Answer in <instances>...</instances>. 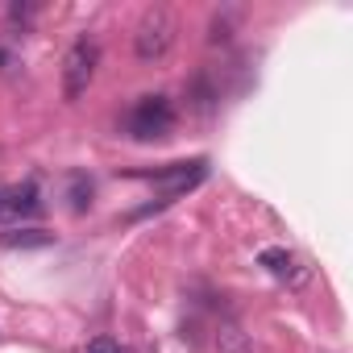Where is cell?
Wrapping results in <instances>:
<instances>
[{
  "label": "cell",
  "instance_id": "cell-1",
  "mask_svg": "<svg viewBox=\"0 0 353 353\" xmlns=\"http://www.w3.org/2000/svg\"><path fill=\"white\" fill-rule=\"evenodd\" d=\"M125 129H129V137H137V141H158V137H166V133L174 129V104H170L166 96H141V100L129 108Z\"/></svg>",
  "mask_w": 353,
  "mask_h": 353
},
{
  "label": "cell",
  "instance_id": "cell-9",
  "mask_svg": "<svg viewBox=\"0 0 353 353\" xmlns=\"http://www.w3.org/2000/svg\"><path fill=\"white\" fill-rule=\"evenodd\" d=\"M83 353H129L121 341H112V336H96V341H88V349Z\"/></svg>",
  "mask_w": 353,
  "mask_h": 353
},
{
  "label": "cell",
  "instance_id": "cell-6",
  "mask_svg": "<svg viewBox=\"0 0 353 353\" xmlns=\"http://www.w3.org/2000/svg\"><path fill=\"white\" fill-rule=\"evenodd\" d=\"M54 245V233L46 229H9L0 233V250H46Z\"/></svg>",
  "mask_w": 353,
  "mask_h": 353
},
{
  "label": "cell",
  "instance_id": "cell-3",
  "mask_svg": "<svg viewBox=\"0 0 353 353\" xmlns=\"http://www.w3.org/2000/svg\"><path fill=\"white\" fill-rule=\"evenodd\" d=\"M96 67H100V46L88 42V38L75 42V46L67 50V59H63V96H67V100H79V96L92 88Z\"/></svg>",
  "mask_w": 353,
  "mask_h": 353
},
{
  "label": "cell",
  "instance_id": "cell-8",
  "mask_svg": "<svg viewBox=\"0 0 353 353\" xmlns=\"http://www.w3.org/2000/svg\"><path fill=\"white\" fill-rule=\"evenodd\" d=\"M71 200H75V212H83V208L92 204V179L75 174V179H71Z\"/></svg>",
  "mask_w": 353,
  "mask_h": 353
},
{
  "label": "cell",
  "instance_id": "cell-5",
  "mask_svg": "<svg viewBox=\"0 0 353 353\" xmlns=\"http://www.w3.org/2000/svg\"><path fill=\"white\" fill-rule=\"evenodd\" d=\"M258 262L274 274V279H283V283H303L307 279V270H303V262L291 254V250H283V245H270V250H262L258 254Z\"/></svg>",
  "mask_w": 353,
  "mask_h": 353
},
{
  "label": "cell",
  "instance_id": "cell-2",
  "mask_svg": "<svg viewBox=\"0 0 353 353\" xmlns=\"http://www.w3.org/2000/svg\"><path fill=\"white\" fill-rule=\"evenodd\" d=\"M174 34H179V26H174V17L166 9H150L141 21H137V34H133V50L141 63H158L170 54L174 46Z\"/></svg>",
  "mask_w": 353,
  "mask_h": 353
},
{
  "label": "cell",
  "instance_id": "cell-7",
  "mask_svg": "<svg viewBox=\"0 0 353 353\" xmlns=\"http://www.w3.org/2000/svg\"><path fill=\"white\" fill-rule=\"evenodd\" d=\"M216 345H221V353H254V349H250V341H245V332H241V328H233V324H225V328H221Z\"/></svg>",
  "mask_w": 353,
  "mask_h": 353
},
{
  "label": "cell",
  "instance_id": "cell-4",
  "mask_svg": "<svg viewBox=\"0 0 353 353\" xmlns=\"http://www.w3.org/2000/svg\"><path fill=\"white\" fill-rule=\"evenodd\" d=\"M42 204H38V188L34 183H21V188H0V221H26L34 216Z\"/></svg>",
  "mask_w": 353,
  "mask_h": 353
}]
</instances>
